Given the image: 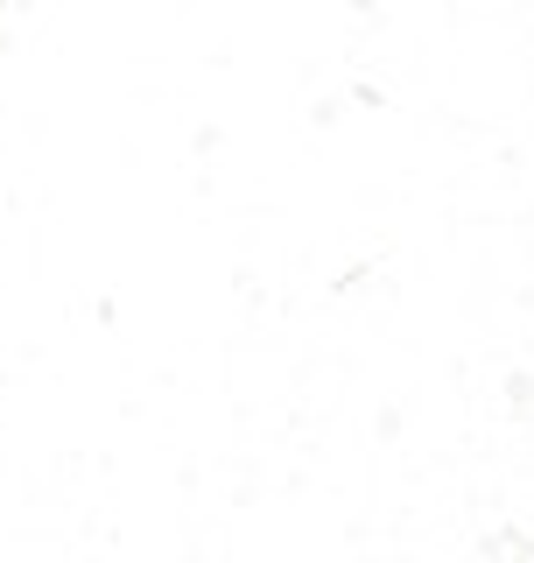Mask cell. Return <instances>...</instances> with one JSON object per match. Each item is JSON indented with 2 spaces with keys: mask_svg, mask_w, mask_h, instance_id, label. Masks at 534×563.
I'll use <instances>...</instances> for the list:
<instances>
[{
  "mask_svg": "<svg viewBox=\"0 0 534 563\" xmlns=\"http://www.w3.org/2000/svg\"><path fill=\"white\" fill-rule=\"evenodd\" d=\"M534 556V536H521V528H507V536L486 542V563H527Z\"/></svg>",
  "mask_w": 534,
  "mask_h": 563,
  "instance_id": "cell-1",
  "label": "cell"
}]
</instances>
